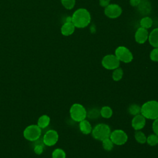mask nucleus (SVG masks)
Returning a JSON list of instances; mask_svg holds the SVG:
<instances>
[{
    "label": "nucleus",
    "mask_w": 158,
    "mask_h": 158,
    "mask_svg": "<svg viewBox=\"0 0 158 158\" xmlns=\"http://www.w3.org/2000/svg\"><path fill=\"white\" fill-rule=\"evenodd\" d=\"M75 30V27L72 22H65L60 28V32L62 35L69 36L72 35Z\"/></svg>",
    "instance_id": "14"
},
{
    "label": "nucleus",
    "mask_w": 158,
    "mask_h": 158,
    "mask_svg": "<svg viewBox=\"0 0 158 158\" xmlns=\"http://www.w3.org/2000/svg\"><path fill=\"white\" fill-rule=\"evenodd\" d=\"M50 117L47 115H43L40 116L37 122V125L41 128H46L50 123Z\"/></svg>",
    "instance_id": "17"
},
{
    "label": "nucleus",
    "mask_w": 158,
    "mask_h": 158,
    "mask_svg": "<svg viewBox=\"0 0 158 158\" xmlns=\"http://www.w3.org/2000/svg\"><path fill=\"white\" fill-rule=\"evenodd\" d=\"M146 125V118L141 114L135 115L131 120V127L135 130H141Z\"/></svg>",
    "instance_id": "12"
},
{
    "label": "nucleus",
    "mask_w": 158,
    "mask_h": 158,
    "mask_svg": "<svg viewBox=\"0 0 158 158\" xmlns=\"http://www.w3.org/2000/svg\"><path fill=\"white\" fill-rule=\"evenodd\" d=\"M120 61L115 54H107L101 60L102 67L107 70H114L120 66Z\"/></svg>",
    "instance_id": "7"
},
{
    "label": "nucleus",
    "mask_w": 158,
    "mask_h": 158,
    "mask_svg": "<svg viewBox=\"0 0 158 158\" xmlns=\"http://www.w3.org/2000/svg\"><path fill=\"white\" fill-rule=\"evenodd\" d=\"M115 56L120 62L123 63H130L133 59V56L130 50L125 46H120L115 50Z\"/></svg>",
    "instance_id": "5"
},
{
    "label": "nucleus",
    "mask_w": 158,
    "mask_h": 158,
    "mask_svg": "<svg viewBox=\"0 0 158 158\" xmlns=\"http://www.w3.org/2000/svg\"><path fill=\"white\" fill-rule=\"evenodd\" d=\"M100 115V110L98 108H92L88 112H87L86 117L90 119H94L98 118Z\"/></svg>",
    "instance_id": "26"
},
{
    "label": "nucleus",
    "mask_w": 158,
    "mask_h": 158,
    "mask_svg": "<svg viewBox=\"0 0 158 158\" xmlns=\"http://www.w3.org/2000/svg\"><path fill=\"white\" fill-rule=\"evenodd\" d=\"M110 133V127L107 124L101 123L96 125L93 128L91 133L93 138L102 141L103 139L109 138Z\"/></svg>",
    "instance_id": "3"
},
{
    "label": "nucleus",
    "mask_w": 158,
    "mask_h": 158,
    "mask_svg": "<svg viewBox=\"0 0 158 158\" xmlns=\"http://www.w3.org/2000/svg\"><path fill=\"white\" fill-rule=\"evenodd\" d=\"M150 59L153 62H158V48H154L149 54Z\"/></svg>",
    "instance_id": "28"
},
{
    "label": "nucleus",
    "mask_w": 158,
    "mask_h": 158,
    "mask_svg": "<svg viewBox=\"0 0 158 158\" xmlns=\"http://www.w3.org/2000/svg\"><path fill=\"white\" fill-rule=\"evenodd\" d=\"M52 158H66V153L62 149L56 148L52 152Z\"/></svg>",
    "instance_id": "25"
},
{
    "label": "nucleus",
    "mask_w": 158,
    "mask_h": 158,
    "mask_svg": "<svg viewBox=\"0 0 158 158\" xmlns=\"http://www.w3.org/2000/svg\"><path fill=\"white\" fill-rule=\"evenodd\" d=\"M79 129L83 134L89 135L91 133L93 127L88 120L84 119L79 122Z\"/></svg>",
    "instance_id": "15"
},
{
    "label": "nucleus",
    "mask_w": 158,
    "mask_h": 158,
    "mask_svg": "<svg viewBox=\"0 0 158 158\" xmlns=\"http://www.w3.org/2000/svg\"><path fill=\"white\" fill-rule=\"evenodd\" d=\"M128 113L131 115H136L141 114V106L136 104H131L128 108Z\"/></svg>",
    "instance_id": "23"
},
{
    "label": "nucleus",
    "mask_w": 158,
    "mask_h": 158,
    "mask_svg": "<svg viewBox=\"0 0 158 158\" xmlns=\"http://www.w3.org/2000/svg\"><path fill=\"white\" fill-rule=\"evenodd\" d=\"M70 115L71 118L77 122H80L86 117L87 111L85 107L81 104L75 103L70 108Z\"/></svg>",
    "instance_id": "4"
},
{
    "label": "nucleus",
    "mask_w": 158,
    "mask_h": 158,
    "mask_svg": "<svg viewBox=\"0 0 158 158\" xmlns=\"http://www.w3.org/2000/svg\"><path fill=\"white\" fill-rule=\"evenodd\" d=\"M141 114L146 119L155 120L158 118V101L151 100L146 101L141 106Z\"/></svg>",
    "instance_id": "2"
},
{
    "label": "nucleus",
    "mask_w": 158,
    "mask_h": 158,
    "mask_svg": "<svg viewBox=\"0 0 158 158\" xmlns=\"http://www.w3.org/2000/svg\"><path fill=\"white\" fill-rule=\"evenodd\" d=\"M23 135L26 139L30 141H34L40 137L41 129L37 125H30L25 128Z\"/></svg>",
    "instance_id": "6"
},
{
    "label": "nucleus",
    "mask_w": 158,
    "mask_h": 158,
    "mask_svg": "<svg viewBox=\"0 0 158 158\" xmlns=\"http://www.w3.org/2000/svg\"><path fill=\"white\" fill-rule=\"evenodd\" d=\"M152 128L154 133L158 136V118L154 120L152 125Z\"/></svg>",
    "instance_id": "29"
},
{
    "label": "nucleus",
    "mask_w": 158,
    "mask_h": 158,
    "mask_svg": "<svg viewBox=\"0 0 158 158\" xmlns=\"http://www.w3.org/2000/svg\"><path fill=\"white\" fill-rule=\"evenodd\" d=\"M62 5L67 10L72 9L75 5V0H60Z\"/></svg>",
    "instance_id": "27"
},
{
    "label": "nucleus",
    "mask_w": 158,
    "mask_h": 158,
    "mask_svg": "<svg viewBox=\"0 0 158 158\" xmlns=\"http://www.w3.org/2000/svg\"><path fill=\"white\" fill-rule=\"evenodd\" d=\"M141 0H129L130 4L133 7H137Z\"/></svg>",
    "instance_id": "32"
},
{
    "label": "nucleus",
    "mask_w": 158,
    "mask_h": 158,
    "mask_svg": "<svg viewBox=\"0 0 158 158\" xmlns=\"http://www.w3.org/2000/svg\"><path fill=\"white\" fill-rule=\"evenodd\" d=\"M110 0H99V4L100 6L102 7H106L110 4Z\"/></svg>",
    "instance_id": "31"
},
{
    "label": "nucleus",
    "mask_w": 158,
    "mask_h": 158,
    "mask_svg": "<svg viewBox=\"0 0 158 158\" xmlns=\"http://www.w3.org/2000/svg\"><path fill=\"white\" fill-rule=\"evenodd\" d=\"M149 32L148 29L139 27L135 33V40L138 44H144L148 39Z\"/></svg>",
    "instance_id": "11"
},
{
    "label": "nucleus",
    "mask_w": 158,
    "mask_h": 158,
    "mask_svg": "<svg viewBox=\"0 0 158 158\" xmlns=\"http://www.w3.org/2000/svg\"><path fill=\"white\" fill-rule=\"evenodd\" d=\"M138 11L142 15H148L151 11V4L148 0H141L137 6Z\"/></svg>",
    "instance_id": "13"
},
{
    "label": "nucleus",
    "mask_w": 158,
    "mask_h": 158,
    "mask_svg": "<svg viewBox=\"0 0 158 158\" xmlns=\"http://www.w3.org/2000/svg\"><path fill=\"white\" fill-rule=\"evenodd\" d=\"M113 114L112 109L108 106H104L100 109V115L104 118H109Z\"/></svg>",
    "instance_id": "18"
},
{
    "label": "nucleus",
    "mask_w": 158,
    "mask_h": 158,
    "mask_svg": "<svg viewBox=\"0 0 158 158\" xmlns=\"http://www.w3.org/2000/svg\"><path fill=\"white\" fill-rule=\"evenodd\" d=\"M152 23H153L152 20L149 16L143 17L139 22L140 27H142V28H146V29L150 28L152 27Z\"/></svg>",
    "instance_id": "19"
},
{
    "label": "nucleus",
    "mask_w": 158,
    "mask_h": 158,
    "mask_svg": "<svg viewBox=\"0 0 158 158\" xmlns=\"http://www.w3.org/2000/svg\"><path fill=\"white\" fill-rule=\"evenodd\" d=\"M59 139L58 133L54 130L47 131L43 136V143L47 146H52L55 145Z\"/></svg>",
    "instance_id": "10"
},
{
    "label": "nucleus",
    "mask_w": 158,
    "mask_h": 158,
    "mask_svg": "<svg viewBox=\"0 0 158 158\" xmlns=\"http://www.w3.org/2000/svg\"><path fill=\"white\" fill-rule=\"evenodd\" d=\"M72 22L77 28H84L91 23V17L89 12L85 8L77 9L72 14Z\"/></svg>",
    "instance_id": "1"
},
{
    "label": "nucleus",
    "mask_w": 158,
    "mask_h": 158,
    "mask_svg": "<svg viewBox=\"0 0 158 158\" xmlns=\"http://www.w3.org/2000/svg\"><path fill=\"white\" fill-rule=\"evenodd\" d=\"M34 151L36 154L40 155L43 152V147L41 145H36L34 148Z\"/></svg>",
    "instance_id": "30"
},
{
    "label": "nucleus",
    "mask_w": 158,
    "mask_h": 158,
    "mask_svg": "<svg viewBox=\"0 0 158 158\" xmlns=\"http://www.w3.org/2000/svg\"><path fill=\"white\" fill-rule=\"evenodd\" d=\"M102 145L103 149L106 151H110L113 149L114 144L111 141L110 138H107L102 141Z\"/></svg>",
    "instance_id": "22"
},
{
    "label": "nucleus",
    "mask_w": 158,
    "mask_h": 158,
    "mask_svg": "<svg viewBox=\"0 0 158 158\" xmlns=\"http://www.w3.org/2000/svg\"><path fill=\"white\" fill-rule=\"evenodd\" d=\"M113 143L117 146H122L125 144L128 140L127 134L122 130L117 129L112 131L109 136Z\"/></svg>",
    "instance_id": "8"
},
{
    "label": "nucleus",
    "mask_w": 158,
    "mask_h": 158,
    "mask_svg": "<svg viewBox=\"0 0 158 158\" xmlns=\"http://www.w3.org/2000/svg\"><path fill=\"white\" fill-rule=\"evenodd\" d=\"M146 143L151 146H156L158 144V136L156 134H151L146 138Z\"/></svg>",
    "instance_id": "24"
},
{
    "label": "nucleus",
    "mask_w": 158,
    "mask_h": 158,
    "mask_svg": "<svg viewBox=\"0 0 158 158\" xmlns=\"http://www.w3.org/2000/svg\"><path fill=\"white\" fill-rule=\"evenodd\" d=\"M104 13L109 19H114L120 17L122 13V7L117 4H109L104 7Z\"/></svg>",
    "instance_id": "9"
},
{
    "label": "nucleus",
    "mask_w": 158,
    "mask_h": 158,
    "mask_svg": "<svg viewBox=\"0 0 158 158\" xmlns=\"http://www.w3.org/2000/svg\"><path fill=\"white\" fill-rule=\"evenodd\" d=\"M134 137L135 140L140 144H144L146 143V138L147 136L146 135L141 131V130H136L135 132Z\"/></svg>",
    "instance_id": "20"
},
{
    "label": "nucleus",
    "mask_w": 158,
    "mask_h": 158,
    "mask_svg": "<svg viewBox=\"0 0 158 158\" xmlns=\"http://www.w3.org/2000/svg\"><path fill=\"white\" fill-rule=\"evenodd\" d=\"M123 75V71L122 68L118 67L114 70H113V72L112 74V78L114 81H120Z\"/></svg>",
    "instance_id": "21"
},
{
    "label": "nucleus",
    "mask_w": 158,
    "mask_h": 158,
    "mask_svg": "<svg viewBox=\"0 0 158 158\" xmlns=\"http://www.w3.org/2000/svg\"><path fill=\"white\" fill-rule=\"evenodd\" d=\"M148 40L153 48H158V28L152 30L149 33Z\"/></svg>",
    "instance_id": "16"
}]
</instances>
